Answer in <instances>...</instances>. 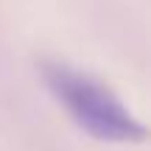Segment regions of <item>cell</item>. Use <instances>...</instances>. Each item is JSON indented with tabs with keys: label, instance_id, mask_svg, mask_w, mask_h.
<instances>
[{
	"label": "cell",
	"instance_id": "1",
	"mask_svg": "<svg viewBox=\"0 0 151 151\" xmlns=\"http://www.w3.org/2000/svg\"><path fill=\"white\" fill-rule=\"evenodd\" d=\"M39 78L81 132L101 143H146L148 126L95 76L56 59L39 62Z\"/></svg>",
	"mask_w": 151,
	"mask_h": 151
}]
</instances>
